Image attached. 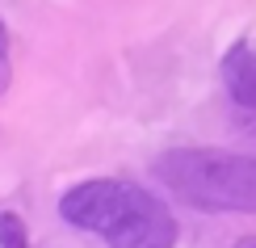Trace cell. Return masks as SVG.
I'll return each mask as SVG.
<instances>
[{
	"mask_svg": "<svg viewBox=\"0 0 256 248\" xmlns=\"http://www.w3.org/2000/svg\"><path fill=\"white\" fill-rule=\"evenodd\" d=\"M59 214L72 227L97 231L110 248H172L176 219L152 189L114 177L80 181L59 198Z\"/></svg>",
	"mask_w": 256,
	"mask_h": 248,
	"instance_id": "cell-1",
	"label": "cell"
},
{
	"mask_svg": "<svg viewBox=\"0 0 256 248\" xmlns=\"http://www.w3.org/2000/svg\"><path fill=\"white\" fill-rule=\"evenodd\" d=\"M156 177L198 210H256V156L176 147L156 160Z\"/></svg>",
	"mask_w": 256,
	"mask_h": 248,
	"instance_id": "cell-2",
	"label": "cell"
},
{
	"mask_svg": "<svg viewBox=\"0 0 256 248\" xmlns=\"http://www.w3.org/2000/svg\"><path fill=\"white\" fill-rule=\"evenodd\" d=\"M222 84H227L231 101L240 110H256V47L252 42H236L222 55Z\"/></svg>",
	"mask_w": 256,
	"mask_h": 248,
	"instance_id": "cell-3",
	"label": "cell"
},
{
	"mask_svg": "<svg viewBox=\"0 0 256 248\" xmlns=\"http://www.w3.org/2000/svg\"><path fill=\"white\" fill-rule=\"evenodd\" d=\"M0 248H30L26 223H21V214H13V210L0 214Z\"/></svg>",
	"mask_w": 256,
	"mask_h": 248,
	"instance_id": "cell-4",
	"label": "cell"
},
{
	"mask_svg": "<svg viewBox=\"0 0 256 248\" xmlns=\"http://www.w3.org/2000/svg\"><path fill=\"white\" fill-rule=\"evenodd\" d=\"M8 76H13V72H8V63H4V55H0V93L8 89Z\"/></svg>",
	"mask_w": 256,
	"mask_h": 248,
	"instance_id": "cell-5",
	"label": "cell"
},
{
	"mask_svg": "<svg viewBox=\"0 0 256 248\" xmlns=\"http://www.w3.org/2000/svg\"><path fill=\"white\" fill-rule=\"evenodd\" d=\"M8 51V30H4V21H0V55Z\"/></svg>",
	"mask_w": 256,
	"mask_h": 248,
	"instance_id": "cell-6",
	"label": "cell"
},
{
	"mask_svg": "<svg viewBox=\"0 0 256 248\" xmlns=\"http://www.w3.org/2000/svg\"><path fill=\"white\" fill-rule=\"evenodd\" d=\"M236 248H256V235H248V240H240Z\"/></svg>",
	"mask_w": 256,
	"mask_h": 248,
	"instance_id": "cell-7",
	"label": "cell"
},
{
	"mask_svg": "<svg viewBox=\"0 0 256 248\" xmlns=\"http://www.w3.org/2000/svg\"><path fill=\"white\" fill-rule=\"evenodd\" d=\"M252 131H256V126H252Z\"/></svg>",
	"mask_w": 256,
	"mask_h": 248,
	"instance_id": "cell-8",
	"label": "cell"
}]
</instances>
